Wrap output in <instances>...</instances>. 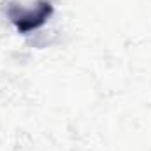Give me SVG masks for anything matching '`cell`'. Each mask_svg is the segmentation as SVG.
I'll list each match as a JSON object with an SVG mask.
<instances>
[{
	"label": "cell",
	"mask_w": 151,
	"mask_h": 151,
	"mask_svg": "<svg viewBox=\"0 0 151 151\" xmlns=\"http://www.w3.org/2000/svg\"><path fill=\"white\" fill-rule=\"evenodd\" d=\"M53 12L55 9L49 0H37L32 5L9 4L5 9L7 18L11 19V23L19 34H30L34 30H39L42 25L47 23Z\"/></svg>",
	"instance_id": "cell-1"
}]
</instances>
